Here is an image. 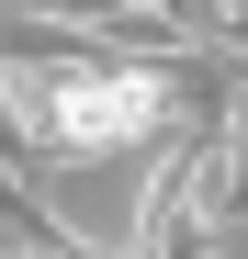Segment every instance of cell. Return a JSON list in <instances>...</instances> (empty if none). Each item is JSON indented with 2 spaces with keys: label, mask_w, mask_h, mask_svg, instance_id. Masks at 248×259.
I'll return each instance as SVG.
<instances>
[{
  "label": "cell",
  "mask_w": 248,
  "mask_h": 259,
  "mask_svg": "<svg viewBox=\"0 0 248 259\" xmlns=\"http://www.w3.org/2000/svg\"><path fill=\"white\" fill-rule=\"evenodd\" d=\"M12 259H102V248L79 237L68 214H46L34 192H12Z\"/></svg>",
  "instance_id": "6da1fadb"
}]
</instances>
